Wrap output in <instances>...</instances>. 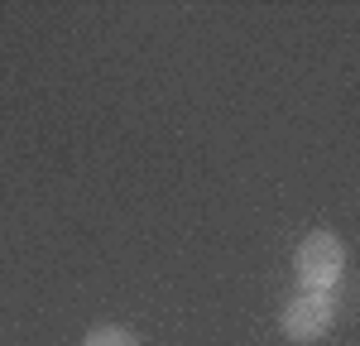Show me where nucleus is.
Returning a JSON list of instances; mask_svg holds the SVG:
<instances>
[{
    "label": "nucleus",
    "instance_id": "nucleus-1",
    "mask_svg": "<svg viewBox=\"0 0 360 346\" xmlns=\"http://www.w3.org/2000/svg\"><path fill=\"white\" fill-rule=\"evenodd\" d=\"M332 317H336V293H327V288H307V293H293V298L283 303L278 327H283L288 342H317V337H327Z\"/></svg>",
    "mask_w": 360,
    "mask_h": 346
},
{
    "label": "nucleus",
    "instance_id": "nucleus-2",
    "mask_svg": "<svg viewBox=\"0 0 360 346\" xmlns=\"http://www.w3.org/2000/svg\"><path fill=\"white\" fill-rule=\"evenodd\" d=\"M341 269H346V245L336 241L332 231H312V236L298 241V279L307 288H327L332 293Z\"/></svg>",
    "mask_w": 360,
    "mask_h": 346
},
{
    "label": "nucleus",
    "instance_id": "nucleus-3",
    "mask_svg": "<svg viewBox=\"0 0 360 346\" xmlns=\"http://www.w3.org/2000/svg\"><path fill=\"white\" fill-rule=\"evenodd\" d=\"M82 346H139V342L125 332V327H91V332L82 337Z\"/></svg>",
    "mask_w": 360,
    "mask_h": 346
}]
</instances>
